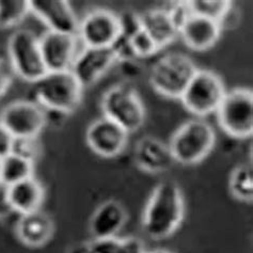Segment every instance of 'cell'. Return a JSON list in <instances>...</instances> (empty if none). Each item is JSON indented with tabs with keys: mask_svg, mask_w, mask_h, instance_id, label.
<instances>
[{
	"mask_svg": "<svg viewBox=\"0 0 253 253\" xmlns=\"http://www.w3.org/2000/svg\"><path fill=\"white\" fill-rule=\"evenodd\" d=\"M185 203L182 190L173 181L156 186L142 216V230L150 238L162 241L174 233L183 221Z\"/></svg>",
	"mask_w": 253,
	"mask_h": 253,
	"instance_id": "1",
	"label": "cell"
},
{
	"mask_svg": "<svg viewBox=\"0 0 253 253\" xmlns=\"http://www.w3.org/2000/svg\"><path fill=\"white\" fill-rule=\"evenodd\" d=\"M33 84L36 103L44 109L72 115L82 104L84 88L70 70L46 73Z\"/></svg>",
	"mask_w": 253,
	"mask_h": 253,
	"instance_id": "2",
	"label": "cell"
},
{
	"mask_svg": "<svg viewBox=\"0 0 253 253\" xmlns=\"http://www.w3.org/2000/svg\"><path fill=\"white\" fill-rule=\"evenodd\" d=\"M216 142L212 126L203 119L185 122L172 135L169 148L175 163L196 165L208 156Z\"/></svg>",
	"mask_w": 253,
	"mask_h": 253,
	"instance_id": "3",
	"label": "cell"
},
{
	"mask_svg": "<svg viewBox=\"0 0 253 253\" xmlns=\"http://www.w3.org/2000/svg\"><path fill=\"white\" fill-rule=\"evenodd\" d=\"M199 69L183 52H168L153 64L149 81L158 94L179 99Z\"/></svg>",
	"mask_w": 253,
	"mask_h": 253,
	"instance_id": "4",
	"label": "cell"
},
{
	"mask_svg": "<svg viewBox=\"0 0 253 253\" xmlns=\"http://www.w3.org/2000/svg\"><path fill=\"white\" fill-rule=\"evenodd\" d=\"M104 117L130 134L140 129L146 119L145 106L134 86L119 84L105 92L101 102Z\"/></svg>",
	"mask_w": 253,
	"mask_h": 253,
	"instance_id": "5",
	"label": "cell"
},
{
	"mask_svg": "<svg viewBox=\"0 0 253 253\" xmlns=\"http://www.w3.org/2000/svg\"><path fill=\"white\" fill-rule=\"evenodd\" d=\"M9 63L18 77L35 84L47 71L43 62L39 38L29 29L12 33L8 42Z\"/></svg>",
	"mask_w": 253,
	"mask_h": 253,
	"instance_id": "6",
	"label": "cell"
},
{
	"mask_svg": "<svg viewBox=\"0 0 253 253\" xmlns=\"http://www.w3.org/2000/svg\"><path fill=\"white\" fill-rule=\"evenodd\" d=\"M220 127L231 137L246 139L253 134V93L236 88L225 93L216 111Z\"/></svg>",
	"mask_w": 253,
	"mask_h": 253,
	"instance_id": "7",
	"label": "cell"
},
{
	"mask_svg": "<svg viewBox=\"0 0 253 253\" xmlns=\"http://www.w3.org/2000/svg\"><path fill=\"white\" fill-rule=\"evenodd\" d=\"M225 93L219 75L212 71L198 70L179 99L189 112L201 118L216 113Z\"/></svg>",
	"mask_w": 253,
	"mask_h": 253,
	"instance_id": "8",
	"label": "cell"
},
{
	"mask_svg": "<svg viewBox=\"0 0 253 253\" xmlns=\"http://www.w3.org/2000/svg\"><path fill=\"white\" fill-rule=\"evenodd\" d=\"M0 123L14 139L39 137L46 126L45 110L36 102L16 101L0 113Z\"/></svg>",
	"mask_w": 253,
	"mask_h": 253,
	"instance_id": "9",
	"label": "cell"
},
{
	"mask_svg": "<svg viewBox=\"0 0 253 253\" xmlns=\"http://www.w3.org/2000/svg\"><path fill=\"white\" fill-rule=\"evenodd\" d=\"M120 36L119 16L109 10H93L79 23L77 37L84 42V47H111Z\"/></svg>",
	"mask_w": 253,
	"mask_h": 253,
	"instance_id": "10",
	"label": "cell"
},
{
	"mask_svg": "<svg viewBox=\"0 0 253 253\" xmlns=\"http://www.w3.org/2000/svg\"><path fill=\"white\" fill-rule=\"evenodd\" d=\"M77 40V36L49 30L39 38L43 62L47 73L71 70L78 55Z\"/></svg>",
	"mask_w": 253,
	"mask_h": 253,
	"instance_id": "11",
	"label": "cell"
},
{
	"mask_svg": "<svg viewBox=\"0 0 253 253\" xmlns=\"http://www.w3.org/2000/svg\"><path fill=\"white\" fill-rule=\"evenodd\" d=\"M128 132L110 119L103 117L86 129L85 140L95 154L111 158L121 154L128 141Z\"/></svg>",
	"mask_w": 253,
	"mask_h": 253,
	"instance_id": "12",
	"label": "cell"
},
{
	"mask_svg": "<svg viewBox=\"0 0 253 253\" xmlns=\"http://www.w3.org/2000/svg\"><path fill=\"white\" fill-rule=\"evenodd\" d=\"M30 12L47 26L49 31L77 36L79 22L66 0H30Z\"/></svg>",
	"mask_w": 253,
	"mask_h": 253,
	"instance_id": "13",
	"label": "cell"
},
{
	"mask_svg": "<svg viewBox=\"0 0 253 253\" xmlns=\"http://www.w3.org/2000/svg\"><path fill=\"white\" fill-rule=\"evenodd\" d=\"M116 63V56L110 47H84L75 58L70 71L86 88L95 84Z\"/></svg>",
	"mask_w": 253,
	"mask_h": 253,
	"instance_id": "14",
	"label": "cell"
},
{
	"mask_svg": "<svg viewBox=\"0 0 253 253\" xmlns=\"http://www.w3.org/2000/svg\"><path fill=\"white\" fill-rule=\"evenodd\" d=\"M221 31L218 22L190 13L179 27L178 33L190 49L205 51L218 42Z\"/></svg>",
	"mask_w": 253,
	"mask_h": 253,
	"instance_id": "15",
	"label": "cell"
},
{
	"mask_svg": "<svg viewBox=\"0 0 253 253\" xmlns=\"http://www.w3.org/2000/svg\"><path fill=\"white\" fill-rule=\"evenodd\" d=\"M127 220V212L124 206L115 200L104 202L93 212L89 229L93 241L116 237Z\"/></svg>",
	"mask_w": 253,
	"mask_h": 253,
	"instance_id": "16",
	"label": "cell"
},
{
	"mask_svg": "<svg viewBox=\"0 0 253 253\" xmlns=\"http://www.w3.org/2000/svg\"><path fill=\"white\" fill-rule=\"evenodd\" d=\"M135 161L139 168L149 173L168 171L175 163L169 145L151 136L141 138L136 144Z\"/></svg>",
	"mask_w": 253,
	"mask_h": 253,
	"instance_id": "17",
	"label": "cell"
},
{
	"mask_svg": "<svg viewBox=\"0 0 253 253\" xmlns=\"http://www.w3.org/2000/svg\"><path fill=\"white\" fill-rule=\"evenodd\" d=\"M54 232V221L41 210L22 215L16 223L18 239L31 248L43 247L52 238Z\"/></svg>",
	"mask_w": 253,
	"mask_h": 253,
	"instance_id": "18",
	"label": "cell"
},
{
	"mask_svg": "<svg viewBox=\"0 0 253 253\" xmlns=\"http://www.w3.org/2000/svg\"><path fill=\"white\" fill-rule=\"evenodd\" d=\"M141 29L156 43L159 49L170 45L179 36L178 28L168 9H153L139 14Z\"/></svg>",
	"mask_w": 253,
	"mask_h": 253,
	"instance_id": "19",
	"label": "cell"
},
{
	"mask_svg": "<svg viewBox=\"0 0 253 253\" xmlns=\"http://www.w3.org/2000/svg\"><path fill=\"white\" fill-rule=\"evenodd\" d=\"M45 191L35 176L9 186V200L13 211L21 215L41 210Z\"/></svg>",
	"mask_w": 253,
	"mask_h": 253,
	"instance_id": "20",
	"label": "cell"
},
{
	"mask_svg": "<svg viewBox=\"0 0 253 253\" xmlns=\"http://www.w3.org/2000/svg\"><path fill=\"white\" fill-rule=\"evenodd\" d=\"M35 163L10 153L0 159V181L11 186L33 176Z\"/></svg>",
	"mask_w": 253,
	"mask_h": 253,
	"instance_id": "21",
	"label": "cell"
},
{
	"mask_svg": "<svg viewBox=\"0 0 253 253\" xmlns=\"http://www.w3.org/2000/svg\"><path fill=\"white\" fill-rule=\"evenodd\" d=\"M232 196L239 201L251 202L253 200V169L252 165H239L232 171L229 181Z\"/></svg>",
	"mask_w": 253,
	"mask_h": 253,
	"instance_id": "22",
	"label": "cell"
},
{
	"mask_svg": "<svg viewBox=\"0 0 253 253\" xmlns=\"http://www.w3.org/2000/svg\"><path fill=\"white\" fill-rule=\"evenodd\" d=\"M94 253H144V245L137 237L119 238L118 236L91 242Z\"/></svg>",
	"mask_w": 253,
	"mask_h": 253,
	"instance_id": "23",
	"label": "cell"
},
{
	"mask_svg": "<svg viewBox=\"0 0 253 253\" xmlns=\"http://www.w3.org/2000/svg\"><path fill=\"white\" fill-rule=\"evenodd\" d=\"M191 14L220 22L232 6L233 2L229 0H192L185 1Z\"/></svg>",
	"mask_w": 253,
	"mask_h": 253,
	"instance_id": "24",
	"label": "cell"
},
{
	"mask_svg": "<svg viewBox=\"0 0 253 253\" xmlns=\"http://www.w3.org/2000/svg\"><path fill=\"white\" fill-rule=\"evenodd\" d=\"M28 13V0H0V28H12L19 25Z\"/></svg>",
	"mask_w": 253,
	"mask_h": 253,
	"instance_id": "25",
	"label": "cell"
},
{
	"mask_svg": "<svg viewBox=\"0 0 253 253\" xmlns=\"http://www.w3.org/2000/svg\"><path fill=\"white\" fill-rule=\"evenodd\" d=\"M11 153L35 163L42 153V144L38 137L19 138L13 140Z\"/></svg>",
	"mask_w": 253,
	"mask_h": 253,
	"instance_id": "26",
	"label": "cell"
},
{
	"mask_svg": "<svg viewBox=\"0 0 253 253\" xmlns=\"http://www.w3.org/2000/svg\"><path fill=\"white\" fill-rule=\"evenodd\" d=\"M130 43L137 59L152 57L159 50L156 43L142 29L139 30L135 36L130 38Z\"/></svg>",
	"mask_w": 253,
	"mask_h": 253,
	"instance_id": "27",
	"label": "cell"
},
{
	"mask_svg": "<svg viewBox=\"0 0 253 253\" xmlns=\"http://www.w3.org/2000/svg\"><path fill=\"white\" fill-rule=\"evenodd\" d=\"M120 21V27H121V36L130 39L132 36L141 30L140 19H139V14H136L134 12L126 11L118 14Z\"/></svg>",
	"mask_w": 253,
	"mask_h": 253,
	"instance_id": "28",
	"label": "cell"
},
{
	"mask_svg": "<svg viewBox=\"0 0 253 253\" xmlns=\"http://www.w3.org/2000/svg\"><path fill=\"white\" fill-rule=\"evenodd\" d=\"M116 56L117 63L121 61H126V60H135L137 59L134 49L130 43V39L120 36L117 41L112 44L110 47Z\"/></svg>",
	"mask_w": 253,
	"mask_h": 253,
	"instance_id": "29",
	"label": "cell"
},
{
	"mask_svg": "<svg viewBox=\"0 0 253 253\" xmlns=\"http://www.w3.org/2000/svg\"><path fill=\"white\" fill-rule=\"evenodd\" d=\"M13 72L11 65L4 59L0 58V97L8 91L13 82Z\"/></svg>",
	"mask_w": 253,
	"mask_h": 253,
	"instance_id": "30",
	"label": "cell"
},
{
	"mask_svg": "<svg viewBox=\"0 0 253 253\" xmlns=\"http://www.w3.org/2000/svg\"><path fill=\"white\" fill-rule=\"evenodd\" d=\"M120 65V72L127 79H135L140 77L143 73L142 65L135 60H126V61L118 62Z\"/></svg>",
	"mask_w": 253,
	"mask_h": 253,
	"instance_id": "31",
	"label": "cell"
},
{
	"mask_svg": "<svg viewBox=\"0 0 253 253\" xmlns=\"http://www.w3.org/2000/svg\"><path fill=\"white\" fill-rule=\"evenodd\" d=\"M12 211L9 200V186L0 181V219L8 217Z\"/></svg>",
	"mask_w": 253,
	"mask_h": 253,
	"instance_id": "32",
	"label": "cell"
},
{
	"mask_svg": "<svg viewBox=\"0 0 253 253\" xmlns=\"http://www.w3.org/2000/svg\"><path fill=\"white\" fill-rule=\"evenodd\" d=\"M45 110V119H46V125L50 124V126L54 127H60L62 126L70 115L63 111L54 110V109H44Z\"/></svg>",
	"mask_w": 253,
	"mask_h": 253,
	"instance_id": "33",
	"label": "cell"
},
{
	"mask_svg": "<svg viewBox=\"0 0 253 253\" xmlns=\"http://www.w3.org/2000/svg\"><path fill=\"white\" fill-rule=\"evenodd\" d=\"M13 140H14V138L10 135V132L5 129L4 126L0 123V159L10 154L12 151Z\"/></svg>",
	"mask_w": 253,
	"mask_h": 253,
	"instance_id": "34",
	"label": "cell"
},
{
	"mask_svg": "<svg viewBox=\"0 0 253 253\" xmlns=\"http://www.w3.org/2000/svg\"><path fill=\"white\" fill-rule=\"evenodd\" d=\"M69 253H94L93 252L91 243H82L77 244L74 247L71 248Z\"/></svg>",
	"mask_w": 253,
	"mask_h": 253,
	"instance_id": "35",
	"label": "cell"
},
{
	"mask_svg": "<svg viewBox=\"0 0 253 253\" xmlns=\"http://www.w3.org/2000/svg\"><path fill=\"white\" fill-rule=\"evenodd\" d=\"M144 253H174V252L167 249H154V250H149V251L145 250Z\"/></svg>",
	"mask_w": 253,
	"mask_h": 253,
	"instance_id": "36",
	"label": "cell"
}]
</instances>
